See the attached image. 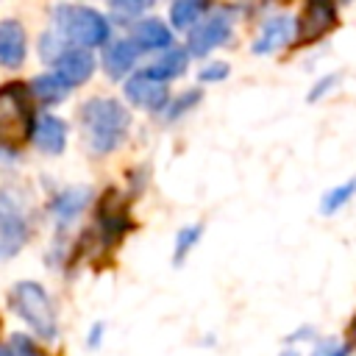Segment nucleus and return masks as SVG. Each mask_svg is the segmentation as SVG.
Returning <instances> with one entry per match:
<instances>
[{
	"instance_id": "aec40b11",
	"label": "nucleus",
	"mask_w": 356,
	"mask_h": 356,
	"mask_svg": "<svg viewBox=\"0 0 356 356\" xmlns=\"http://www.w3.org/2000/svg\"><path fill=\"white\" fill-rule=\"evenodd\" d=\"M200 8H203V0H175L172 8H170V17H172V22L178 28H184V25L197 19Z\"/></svg>"
},
{
	"instance_id": "f03ea898",
	"label": "nucleus",
	"mask_w": 356,
	"mask_h": 356,
	"mask_svg": "<svg viewBox=\"0 0 356 356\" xmlns=\"http://www.w3.org/2000/svg\"><path fill=\"white\" fill-rule=\"evenodd\" d=\"M11 309L36 331L42 334L44 339H53L56 337V314H53V306H50V298L47 292L33 284V281H22L11 289Z\"/></svg>"
},
{
	"instance_id": "423d86ee",
	"label": "nucleus",
	"mask_w": 356,
	"mask_h": 356,
	"mask_svg": "<svg viewBox=\"0 0 356 356\" xmlns=\"http://www.w3.org/2000/svg\"><path fill=\"white\" fill-rule=\"evenodd\" d=\"M25 234V220L19 217V211L8 200H0V259L14 256L22 248Z\"/></svg>"
},
{
	"instance_id": "5701e85b",
	"label": "nucleus",
	"mask_w": 356,
	"mask_h": 356,
	"mask_svg": "<svg viewBox=\"0 0 356 356\" xmlns=\"http://www.w3.org/2000/svg\"><path fill=\"white\" fill-rule=\"evenodd\" d=\"M312 356H348V345H342V342H334V339H328V342H323Z\"/></svg>"
},
{
	"instance_id": "a211bd4d",
	"label": "nucleus",
	"mask_w": 356,
	"mask_h": 356,
	"mask_svg": "<svg viewBox=\"0 0 356 356\" xmlns=\"http://www.w3.org/2000/svg\"><path fill=\"white\" fill-rule=\"evenodd\" d=\"M353 195H356V178H350L348 184L334 186V189H331V192L323 197V206H320V209H323V214H334V211H337L339 206H345V203H348Z\"/></svg>"
},
{
	"instance_id": "6ab92c4d",
	"label": "nucleus",
	"mask_w": 356,
	"mask_h": 356,
	"mask_svg": "<svg viewBox=\"0 0 356 356\" xmlns=\"http://www.w3.org/2000/svg\"><path fill=\"white\" fill-rule=\"evenodd\" d=\"M83 203H86V192L83 189H70V192H64L58 200H56V214H58V220H70L75 211H81L83 209Z\"/></svg>"
},
{
	"instance_id": "ddd939ff",
	"label": "nucleus",
	"mask_w": 356,
	"mask_h": 356,
	"mask_svg": "<svg viewBox=\"0 0 356 356\" xmlns=\"http://www.w3.org/2000/svg\"><path fill=\"white\" fill-rule=\"evenodd\" d=\"M289 31H292V25H289L286 17L267 19L264 28H261V36L253 42V53H273V50H278L281 44H286Z\"/></svg>"
},
{
	"instance_id": "393cba45",
	"label": "nucleus",
	"mask_w": 356,
	"mask_h": 356,
	"mask_svg": "<svg viewBox=\"0 0 356 356\" xmlns=\"http://www.w3.org/2000/svg\"><path fill=\"white\" fill-rule=\"evenodd\" d=\"M122 11H131V14H136V11H142V8H147L153 0H114Z\"/></svg>"
},
{
	"instance_id": "f8f14e48",
	"label": "nucleus",
	"mask_w": 356,
	"mask_h": 356,
	"mask_svg": "<svg viewBox=\"0 0 356 356\" xmlns=\"http://www.w3.org/2000/svg\"><path fill=\"white\" fill-rule=\"evenodd\" d=\"M100 225L106 231V239H117L128 228V214L117 192H108L100 203Z\"/></svg>"
},
{
	"instance_id": "39448f33",
	"label": "nucleus",
	"mask_w": 356,
	"mask_h": 356,
	"mask_svg": "<svg viewBox=\"0 0 356 356\" xmlns=\"http://www.w3.org/2000/svg\"><path fill=\"white\" fill-rule=\"evenodd\" d=\"M337 25V0H309L298 19V42L312 44Z\"/></svg>"
},
{
	"instance_id": "cd10ccee",
	"label": "nucleus",
	"mask_w": 356,
	"mask_h": 356,
	"mask_svg": "<svg viewBox=\"0 0 356 356\" xmlns=\"http://www.w3.org/2000/svg\"><path fill=\"white\" fill-rule=\"evenodd\" d=\"M281 356H298V353H295V350H286V353H281Z\"/></svg>"
},
{
	"instance_id": "a878e982",
	"label": "nucleus",
	"mask_w": 356,
	"mask_h": 356,
	"mask_svg": "<svg viewBox=\"0 0 356 356\" xmlns=\"http://www.w3.org/2000/svg\"><path fill=\"white\" fill-rule=\"evenodd\" d=\"M350 337L356 339V317H353V323H350Z\"/></svg>"
},
{
	"instance_id": "9b49d317",
	"label": "nucleus",
	"mask_w": 356,
	"mask_h": 356,
	"mask_svg": "<svg viewBox=\"0 0 356 356\" xmlns=\"http://www.w3.org/2000/svg\"><path fill=\"white\" fill-rule=\"evenodd\" d=\"M25 56V33L14 19L0 22V61L6 67H17Z\"/></svg>"
},
{
	"instance_id": "412c9836",
	"label": "nucleus",
	"mask_w": 356,
	"mask_h": 356,
	"mask_svg": "<svg viewBox=\"0 0 356 356\" xmlns=\"http://www.w3.org/2000/svg\"><path fill=\"white\" fill-rule=\"evenodd\" d=\"M197 236H200V228H197V225L184 228V231L178 234V239H175V261H181V259L186 256V250L197 242Z\"/></svg>"
},
{
	"instance_id": "1a4fd4ad",
	"label": "nucleus",
	"mask_w": 356,
	"mask_h": 356,
	"mask_svg": "<svg viewBox=\"0 0 356 356\" xmlns=\"http://www.w3.org/2000/svg\"><path fill=\"white\" fill-rule=\"evenodd\" d=\"M64 139H67V128H64V122L58 117L42 114L36 120L33 142L39 145V150H44V153H61L64 150Z\"/></svg>"
},
{
	"instance_id": "2eb2a0df",
	"label": "nucleus",
	"mask_w": 356,
	"mask_h": 356,
	"mask_svg": "<svg viewBox=\"0 0 356 356\" xmlns=\"http://www.w3.org/2000/svg\"><path fill=\"white\" fill-rule=\"evenodd\" d=\"M134 39L142 44V47H164L170 44V31L164 22L159 19H142L136 28H134Z\"/></svg>"
},
{
	"instance_id": "4be33fe9",
	"label": "nucleus",
	"mask_w": 356,
	"mask_h": 356,
	"mask_svg": "<svg viewBox=\"0 0 356 356\" xmlns=\"http://www.w3.org/2000/svg\"><path fill=\"white\" fill-rule=\"evenodd\" d=\"M11 342H14V356H42V350L22 334H17Z\"/></svg>"
},
{
	"instance_id": "9d476101",
	"label": "nucleus",
	"mask_w": 356,
	"mask_h": 356,
	"mask_svg": "<svg viewBox=\"0 0 356 356\" xmlns=\"http://www.w3.org/2000/svg\"><path fill=\"white\" fill-rule=\"evenodd\" d=\"M92 70H95V61H92V56H89V53H83V50L64 53V56L56 61V75H58L67 86L86 81V78L92 75Z\"/></svg>"
},
{
	"instance_id": "f257e3e1",
	"label": "nucleus",
	"mask_w": 356,
	"mask_h": 356,
	"mask_svg": "<svg viewBox=\"0 0 356 356\" xmlns=\"http://www.w3.org/2000/svg\"><path fill=\"white\" fill-rule=\"evenodd\" d=\"M81 120H83V128H86V136L95 153L114 150L122 142L125 128H128V111L120 103L106 100V97L89 100L83 106Z\"/></svg>"
},
{
	"instance_id": "7ed1b4c3",
	"label": "nucleus",
	"mask_w": 356,
	"mask_h": 356,
	"mask_svg": "<svg viewBox=\"0 0 356 356\" xmlns=\"http://www.w3.org/2000/svg\"><path fill=\"white\" fill-rule=\"evenodd\" d=\"M31 131V111L22 95V86L8 83L0 89V145L17 147L25 142Z\"/></svg>"
},
{
	"instance_id": "20e7f679",
	"label": "nucleus",
	"mask_w": 356,
	"mask_h": 356,
	"mask_svg": "<svg viewBox=\"0 0 356 356\" xmlns=\"http://www.w3.org/2000/svg\"><path fill=\"white\" fill-rule=\"evenodd\" d=\"M56 25L61 31V36L78 42V44H103L108 39V25L106 19L92 11V8H83V6H61L56 11Z\"/></svg>"
},
{
	"instance_id": "4468645a",
	"label": "nucleus",
	"mask_w": 356,
	"mask_h": 356,
	"mask_svg": "<svg viewBox=\"0 0 356 356\" xmlns=\"http://www.w3.org/2000/svg\"><path fill=\"white\" fill-rule=\"evenodd\" d=\"M134 61H136V47L131 42H114L106 50V70L111 78H120Z\"/></svg>"
},
{
	"instance_id": "dca6fc26",
	"label": "nucleus",
	"mask_w": 356,
	"mask_h": 356,
	"mask_svg": "<svg viewBox=\"0 0 356 356\" xmlns=\"http://www.w3.org/2000/svg\"><path fill=\"white\" fill-rule=\"evenodd\" d=\"M184 67H186V53H184V50H170L164 58H159V61L150 67L147 75L156 78V81H164V78H175V75H181Z\"/></svg>"
},
{
	"instance_id": "f3484780",
	"label": "nucleus",
	"mask_w": 356,
	"mask_h": 356,
	"mask_svg": "<svg viewBox=\"0 0 356 356\" xmlns=\"http://www.w3.org/2000/svg\"><path fill=\"white\" fill-rule=\"evenodd\" d=\"M31 89H33V95L36 97H42V100H47V103H53V100H61L70 89H67V83L58 78V75H44V78H36L33 83H31Z\"/></svg>"
},
{
	"instance_id": "6e6552de",
	"label": "nucleus",
	"mask_w": 356,
	"mask_h": 356,
	"mask_svg": "<svg viewBox=\"0 0 356 356\" xmlns=\"http://www.w3.org/2000/svg\"><path fill=\"white\" fill-rule=\"evenodd\" d=\"M125 95H128L136 106H145V108H161L164 100H167V89H164L156 78H150V75H139V78L128 81Z\"/></svg>"
},
{
	"instance_id": "0eeeda50",
	"label": "nucleus",
	"mask_w": 356,
	"mask_h": 356,
	"mask_svg": "<svg viewBox=\"0 0 356 356\" xmlns=\"http://www.w3.org/2000/svg\"><path fill=\"white\" fill-rule=\"evenodd\" d=\"M228 33H231V22H228V17H211V19H206V22H200L195 31H192V36H189V50L195 53V56H206L209 50H214L217 44H222L225 39H228Z\"/></svg>"
},
{
	"instance_id": "bb28decb",
	"label": "nucleus",
	"mask_w": 356,
	"mask_h": 356,
	"mask_svg": "<svg viewBox=\"0 0 356 356\" xmlns=\"http://www.w3.org/2000/svg\"><path fill=\"white\" fill-rule=\"evenodd\" d=\"M0 356H11V350H8V348H3V345H0Z\"/></svg>"
},
{
	"instance_id": "b1692460",
	"label": "nucleus",
	"mask_w": 356,
	"mask_h": 356,
	"mask_svg": "<svg viewBox=\"0 0 356 356\" xmlns=\"http://www.w3.org/2000/svg\"><path fill=\"white\" fill-rule=\"evenodd\" d=\"M228 75V67L225 64H211V67H206L203 72H200V81H220V78H225Z\"/></svg>"
}]
</instances>
